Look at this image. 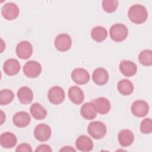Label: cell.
<instances>
[{
    "label": "cell",
    "mask_w": 152,
    "mask_h": 152,
    "mask_svg": "<svg viewBox=\"0 0 152 152\" xmlns=\"http://www.w3.org/2000/svg\"><path fill=\"white\" fill-rule=\"evenodd\" d=\"M24 75L30 78H34L39 76L42 72L41 65L36 61H29L23 66Z\"/></svg>",
    "instance_id": "cell-4"
},
{
    "label": "cell",
    "mask_w": 152,
    "mask_h": 152,
    "mask_svg": "<svg viewBox=\"0 0 152 152\" xmlns=\"http://www.w3.org/2000/svg\"><path fill=\"white\" fill-rule=\"evenodd\" d=\"M75 150L71 146H65L63 147L61 150L60 151H75Z\"/></svg>",
    "instance_id": "cell-32"
},
{
    "label": "cell",
    "mask_w": 152,
    "mask_h": 152,
    "mask_svg": "<svg viewBox=\"0 0 152 152\" xmlns=\"http://www.w3.org/2000/svg\"><path fill=\"white\" fill-rule=\"evenodd\" d=\"M17 142L16 136L12 132H5L0 136V144L5 148H12Z\"/></svg>",
    "instance_id": "cell-19"
},
{
    "label": "cell",
    "mask_w": 152,
    "mask_h": 152,
    "mask_svg": "<svg viewBox=\"0 0 152 152\" xmlns=\"http://www.w3.org/2000/svg\"><path fill=\"white\" fill-rule=\"evenodd\" d=\"M14 98L13 91L9 89L2 90L0 92V104L6 105L10 103Z\"/></svg>",
    "instance_id": "cell-27"
},
{
    "label": "cell",
    "mask_w": 152,
    "mask_h": 152,
    "mask_svg": "<svg viewBox=\"0 0 152 152\" xmlns=\"http://www.w3.org/2000/svg\"><path fill=\"white\" fill-rule=\"evenodd\" d=\"M91 38L97 42L104 41L107 36V30L102 26H97L93 28L91 32Z\"/></svg>",
    "instance_id": "cell-25"
},
{
    "label": "cell",
    "mask_w": 152,
    "mask_h": 152,
    "mask_svg": "<svg viewBox=\"0 0 152 152\" xmlns=\"http://www.w3.org/2000/svg\"><path fill=\"white\" fill-rule=\"evenodd\" d=\"M118 141L122 147H126L131 145L134 141V135L129 129H122L118 135Z\"/></svg>",
    "instance_id": "cell-18"
},
{
    "label": "cell",
    "mask_w": 152,
    "mask_h": 152,
    "mask_svg": "<svg viewBox=\"0 0 152 152\" xmlns=\"http://www.w3.org/2000/svg\"><path fill=\"white\" fill-rule=\"evenodd\" d=\"M140 131L142 134H148L152 132V121L150 118H145L141 123Z\"/></svg>",
    "instance_id": "cell-29"
},
{
    "label": "cell",
    "mask_w": 152,
    "mask_h": 152,
    "mask_svg": "<svg viewBox=\"0 0 152 152\" xmlns=\"http://www.w3.org/2000/svg\"><path fill=\"white\" fill-rule=\"evenodd\" d=\"M129 20L134 23L140 24L144 23L147 19L148 12L145 7L140 4L132 5L128 12Z\"/></svg>",
    "instance_id": "cell-1"
},
{
    "label": "cell",
    "mask_w": 152,
    "mask_h": 152,
    "mask_svg": "<svg viewBox=\"0 0 152 152\" xmlns=\"http://www.w3.org/2000/svg\"><path fill=\"white\" fill-rule=\"evenodd\" d=\"M119 69L124 75L130 77L137 73V66L131 61L122 60L119 64Z\"/></svg>",
    "instance_id": "cell-14"
},
{
    "label": "cell",
    "mask_w": 152,
    "mask_h": 152,
    "mask_svg": "<svg viewBox=\"0 0 152 152\" xmlns=\"http://www.w3.org/2000/svg\"><path fill=\"white\" fill-rule=\"evenodd\" d=\"M117 89L121 94L129 96L134 91V85L129 80L122 79L118 83Z\"/></svg>",
    "instance_id": "cell-23"
},
{
    "label": "cell",
    "mask_w": 152,
    "mask_h": 152,
    "mask_svg": "<svg viewBox=\"0 0 152 152\" xmlns=\"http://www.w3.org/2000/svg\"><path fill=\"white\" fill-rule=\"evenodd\" d=\"M33 53V46L31 44L27 41L20 42L16 47V54L21 59H28Z\"/></svg>",
    "instance_id": "cell-9"
},
{
    "label": "cell",
    "mask_w": 152,
    "mask_h": 152,
    "mask_svg": "<svg viewBox=\"0 0 152 152\" xmlns=\"http://www.w3.org/2000/svg\"><path fill=\"white\" fill-rule=\"evenodd\" d=\"M72 45V40L69 35L66 33L58 34L55 39L56 49L60 52H65L69 50Z\"/></svg>",
    "instance_id": "cell-6"
},
{
    "label": "cell",
    "mask_w": 152,
    "mask_h": 152,
    "mask_svg": "<svg viewBox=\"0 0 152 152\" xmlns=\"http://www.w3.org/2000/svg\"><path fill=\"white\" fill-rule=\"evenodd\" d=\"M80 114L87 120H92L96 117L97 112L91 102L83 104L80 109Z\"/></svg>",
    "instance_id": "cell-22"
},
{
    "label": "cell",
    "mask_w": 152,
    "mask_h": 152,
    "mask_svg": "<svg viewBox=\"0 0 152 152\" xmlns=\"http://www.w3.org/2000/svg\"><path fill=\"white\" fill-rule=\"evenodd\" d=\"M35 151L36 152H51L52 151V149L51 147L47 144H41L39 146H38L36 149L35 150Z\"/></svg>",
    "instance_id": "cell-31"
},
{
    "label": "cell",
    "mask_w": 152,
    "mask_h": 152,
    "mask_svg": "<svg viewBox=\"0 0 152 152\" xmlns=\"http://www.w3.org/2000/svg\"><path fill=\"white\" fill-rule=\"evenodd\" d=\"M92 79L94 83L99 86H103L107 83L109 80V74L103 68L95 69L92 74Z\"/></svg>",
    "instance_id": "cell-17"
},
{
    "label": "cell",
    "mask_w": 152,
    "mask_h": 152,
    "mask_svg": "<svg viewBox=\"0 0 152 152\" xmlns=\"http://www.w3.org/2000/svg\"><path fill=\"white\" fill-rule=\"evenodd\" d=\"M118 6V1L116 0H104L102 2V7L104 11L108 13L115 12Z\"/></svg>",
    "instance_id": "cell-28"
},
{
    "label": "cell",
    "mask_w": 152,
    "mask_h": 152,
    "mask_svg": "<svg viewBox=\"0 0 152 152\" xmlns=\"http://www.w3.org/2000/svg\"><path fill=\"white\" fill-rule=\"evenodd\" d=\"M138 61L142 65L151 66L152 65V51L150 49L141 51L138 55Z\"/></svg>",
    "instance_id": "cell-26"
},
{
    "label": "cell",
    "mask_w": 152,
    "mask_h": 152,
    "mask_svg": "<svg viewBox=\"0 0 152 152\" xmlns=\"http://www.w3.org/2000/svg\"><path fill=\"white\" fill-rule=\"evenodd\" d=\"M5 121V115L2 111H1V125L3 124Z\"/></svg>",
    "instance_id": "cell-33"
},
{
    "label": "cell",
    "mask_w": 152,
    "mask_h": 152,
    "mask_svg": "<svg viewBox=\"0 0 152 152\" xmlns=\"http://www.w3.org/2000/svg\"><path fill=\"white\" fill-rule=\"evenodd\" d=\"M97 112L101 115H104L107 113L111 107L110 102L109 100L103 97H100L94 99L91 101Z\"/></svg>",
    "instance_id": "cell-12"
},
{
    "label": "cell",
    "mask_w": 152,
    "mask_h": 152,
    "mask_svg": "<svg viewBox=\"0 0 152 152\" xmlns=\"http://www.w3.org/2000/svg\"><path fill=\"white\" fill-rule=\"evenodd\" d=\"M68 97L70 100L76 104H80L84 100L83 91L78 86H72L68 90Z\"/></svg>",
    "instance_id": "cell-20"
},
{
    "label": "cell",
    "mask_w": 152,
    "mask_h": 152,
    "mask_svg": "<svg viewBox=\"0 0 152 152\" xmlns=\"http://www.w3.org/2000/svg\"><path fill=\"white\" fill-rule=\"evenodd\" d=\"M65 91L64 89L58 86L51 87L48 93L49 102L53 104H59L63 102L65 99Z\"/></svg>",
    "instance_id": "cell-5"
},
{
    "label": "cell",
    "mask_w": 152,
    "mask_h": 152,
    "mask_svg": "<svg viewBox=\"0 0 152 152\" xmlns=\"http://www.w3.org/2000/svg\"><path fill=\"white\" fill-rule=\"evenodd\" d=\"M51 134L50 127L45 124L37 125L34 131V135L36 139L41 142L48 141L50 138Z\"/></svg>",
    "instance_id": "cell-8"
},
{
    "label": "cell",
    "mask_w": 152,
    "mask_h": 152,
    "mask_svg": "<svg viewBox=\"0 0 152 152\" xmlns=\"http://www.w3.org/2000/svg\"><path fill=\"white\" fill-rule=\"evenodd\" d=\"M75 146L78 150L87 152L92 150L93 148V142L88 136L82 135L79 136L77 139Z\"/></svg>",
    "instance_id": "cell-16"
},
{
    "label": "cell",
    "mask_w": 152,
    "mask_h": 152,
    "mask_svg": "<svg viewBox=\"0 0 152 152\" xmlns=\"http://www.w3.org/2000/svg\"><path fill=\"white\" fill-rule=\"evenodd\" d=\"M15 151H18V152H20V151H22V152H24V151L31 152L32 151V148H31V147L29 144H28L27 143H23V144H19L17 146Z\"/></svg>",
    "instance_id": "cell-30"
},
{
    "label": "cell",
    "mask_w": 152,
    "mask_h": 152,
    "mask_svg": "<svg viewBox=\"0 0 152 152\" xmlns=\"http://www.w3.org/2000/svg\"><path fill=\"white\" fill-rule=\"evenodd\" d=\"M71 78L76 84L83 85L89 81L90 74L86 69L82 68H77L72 71Z\"/></svg>",
    "instance_id": "cell-11"
},
{
    "label": "cell",
    "mask_w": 152,
    "mask_h": 152,
    "mask_svg": "<svg viewBox=\"0 0 152 152\" xmlns=\"http://www.w3.org/2000/svg\"><path fill=\"white\" fill-rule=\"evenodd\" d=\"M30 112L32 116L37 120L45 119L47 116V111L40 104L38 103H33L30 108Z\"/></svg>",
    "instance_id": "cell-24"
},
{
    "label": "cell",
    "mask_w": 152,
    "mask_h": 152,
    "mask_svg": "<svg viewBox=\"0 0 152 152\" xmlns=\"http://www.w3.org/2000/svg\"><path fill=\"white\" fill-rule=\"evenodd\" d=\"M131 110L134 116L139 118L144 117L148 113L149 106L145 101L137 100L132 104Z\"/></svg>",
    "instance_id": "cell-7"
},
{
    "label": "cell",
    "mask_w": 152,
    "mask_h": 152,
    "mask_svg": "<svg viewBox=\"0 0 152 152\" xmlns=\"http://www.w3.org/2000/svg\"><path fill=\"white\" fill-rule=\"evenodd\" d=\"M107 129L105 124L100 121L91 122L87 127V132L90 136L96 140L103 138L106 134Z\"/></svg>",
    "instance_id": "cell-3"
},
{
    "label": "cell",
    "mask_w": 152,
    "mask_h": 152,
    "mask_svg": "<svg viewBox=\"0 0 152 152\" xmlns=\"http://www.w3.org/2000/svg\"><path fill=\"white\" fill-rule=\"evenodd\" d=\"M17 97L21 103L24 104H29L33 99V93L31 88L27 86H24L18 90Z\"/></svg>",
    "instance_id": "cell-21"
},
{
    "label": "cell",
    "mask_w": 152,
    "mask_h": 152,
    "mask_svg": "<svg viewBox=\"0 0 152 152\" xmlns=\"http://www.w3.org/2000/svg\"><path fill=\"white\" fill-rule=\"evenodd\" d=\"M109 34L112 40L120 42L125 40L128 34V30L124 24L116 23L111 26Z\"/></svg>",
    "instance_id": "cell-2"
},
{
    "label": "cell",
    "mask_w": 152,
    "mask_h": 152,
    "mask_svg": "<svg viewBox=\"0 0 152 152\" xmlns=\"http://www.w3.org/2000/svg\"><path fill=\"white\" fill-rule=\"evenodd\" d=\"M19 8L13 2L5 4L2 8L1 12L3 17L7 20H13L19 15Z\"/></svg>",
    "instance_id": "cell-10"
},
{
    "label": "cell",
    "mask_w": 152,
    "mask_h": 152,
    "mask_svg": "<svg viewBox=\"0 0 152 152\" xmlns=\"http://www.w3.org/2000/svg\"><path fill=\"white\" fill-rule=\"evenodd\" d=\"M21 68L20 64L18 60L13 58L7 59L4 64L3 69L4 72L10 76L16 75Z\"/></svg>",
    "instance_id": "cell-15"
},
{
    "label": "cell",
    "mask_w": 152,
    "mask_h": 152,
    "mask_svg": "<svg viewBox=\"0 0 152 152\" xmlns=\"http://www.w3.org/2000/svg\"><path fill=\"white\" fill-rule=\"evenodd\" d=\"M13 124L17 127L24 128L28 126L31 122L30 115L24 111L17 112L12 118Z\"/></svg>",
    "instance_id": "cell-13"
}]
</instances>
